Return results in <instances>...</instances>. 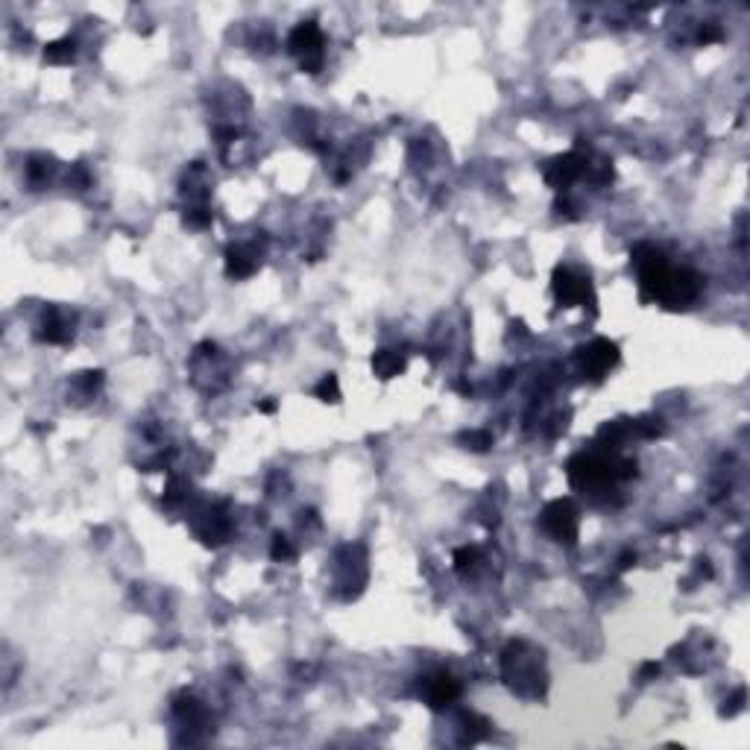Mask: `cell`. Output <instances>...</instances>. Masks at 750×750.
I'll list each match as a JSON object with an SVG mask.
<instances>
[{"mask_svg":"<svg viewBox=\"0 0 750 750\" xmlns=\"http://www.w3.org/2000/svg\"><path fill=\"white\" fill-rule=\"evenodd\" d=\"M633 267L640 276L642 302H659L666 308H686L701 294V276L686 267H671L668 259L651 243H640L633 252Z\"/></svg>","mask_w":750,"mask_h":750,"instance_id":"6da1fadb","label":"cell"},{"mask_svg":"<svg viewBox=\"0 0 750 750\" xmlns=\"http://www.w3.org/2000/svg\"><path fill=\"white\" fill-rule=\"evenodd\" d=\"M501 677L507 686L525 701L543 698L545 692V671L543 651H536L528 642H510L501 654Z\"/></svg>","mask_w":750,"mask_h":750,"instance_id":"7a4b0ae2","label":"cell"},{"mask_svg":"<svg viewBox=\"0 0 750 750\" xmlns=\"http://www.w3.org/2000/svg\"><path fill=\"white\" fill-rule=\"evenodd\" d=\"M636 463L633 461H619V457L607 454H578L569 463V481L578 490H607L615 481L633 478Z\"/></svg>","mask_w":750,"mask_h":750,"instance_id":"3957f363","label":"cell"},{"mask_svg":"<svg viewBox=\"0 0 750 750\" xmlns=\"http://www.w3.org/2000/svg\"><path fill=\"white\" fill-rule=\"evenodd\" d=\"M543 531L551 536L554 543H566L575 545L578 543V531H580V519H578V507L569 499H557L543 510Z\"/></svg>","mask_w":750,"mask_h":750,"instance_id":"277c9868","label":"cell"},{"mask_svg":"<svg viewBox=\"0 0 750 750\" xmlns=\"http://www.w3.org/2000/svg\"><path fill=\"white\" fill-rule=\"evenodd\" d=\"M322 44H326V39H322V32L314 21H302V24L294 27V32H290V39H287L290 53L299 56V65L311 74L322 65Z\"/></svg>","mask_w":750,"mask_h":750,"instance_id":"5b68a950","label":"cell"},{"mask_svg":"<svg viewBox=\"0 0 750 750\" xmlns=\"http://www.w3.org/2000/svg\"><path fill=\"white\" fill-rule=\"evenodd\" d=\"M578 361H580V373L592 378V382H601V378L619 364V346L598 338L589 346H584V349H578Z\"/></svg>","mask_w":750,"mask_h":750,"instance_id":"8992f818","label":"cell"},{"mask_svg":"<svg viewBox=\"0 0 750 750\" xmlns=\"http://www.w3.org/2000/svg\"><path fill=\"white\" fill-rule=\"evenodd\" d=\"M554 296L563 308H572V305H584L589 299L592 302V285L587 276L575 273L572 267H557L554 270Z\"/></svg>","mask_w":750,"mask_h":750,"instance_id":"52a82bcc","label":"cell"},{"mask_svg":"<svg viewBox=\"0 0 750 750\" xmlns=\"http://www.w3.org/2000/svg\"><path fill=\"white\" fill-rule=\"evenodd\" d=\"M419 698L428 703L431 710L440 712L461 698V683H457L449 671H434V675L419 680Z\"/></svg>","mask_w":750,"mask_h":750,"instance_id":"ba28073f","label":"cell"},{"mask_svg":"<svg viewBox=\"0 0 750 750\" xmlns=\"http://www.w3.org/2000/svg\"><path fill=\"white\" fill-rule=\"evenodd\" d=\"M587 173V159L580 153H566L557 155V159L545 167V182L554 188V191H566L569 185L578 182L580 176Z\"/></svg>","mask_w":750,"mask_h":750,"instance_id":"9c48e42d","label":"cell"},{"mask_svg":"<svg viewBox=\"0 0 750 750\" xmlns=\"http://www.w3.org/2000/svg\"><path fill=\"white\" fill-rule=\"evenodd\" d=\"M259 270V252L250 246H229L226 252V273L232 278H246Z\"/></svg>","mask_w":750,"mask_h":750,"instance_id":"30bf717a","label":"cell"},{"mask_svg":"<svg viewBox=\"0 0 750 750\" xmlns=\"http://www.w3.org/2000/svg\"><path fill=\"white\" fill-rule=\"evenodd\" d=\"M373 373L387 382V378H396L399 373H405V361L393 349H378L373 355Z\"/></svg>","mask_w":750,"mask_h":750,"instance_id":"8fae6325","label":"cell"},{"mask_svg":"<svg viewBox=\"0 0 750 750\" xmlns=\"http://www.w3.org/2000/svg\"><path fill=\"white\" fill-rule=\"evenodd\" d=\"M44 331H39V340H48V343H65L71 338V329H68V322L59 320V314L50 308V314L48 320H44Z\"/></svg>","mask_w":750,"mask_h":750,"instance_id":"7c38bea8","label":"cell"},{"mask_svg":"<svg viewBox=\"0 0 750 750\" xmlns=\"http://www.w3.org/2000/svg\"><path fill=\"white\" fill-rule=\"evenodd\" d=\"M74 56H76V44L71 39L50 41L48 48H44V59L50 65H68V62H74Z\"/></svg>","mask_w":750,"mask_h":750,"instance_id":"4fadbf2b","label":"cell"},{"mask_svg":"<svg viewBox=\"0 0 750 750\" xmlns=\"http://www.w3.org/2000/svg\"><path fill=\"white\" fill-rule=\"evenodd\" d=\"M481 563V551L478 548H461V551H454V569H457V575H463L466 572H472V569Z\"/></svg>","mask_w":750,"mask_h":750,"instance_id":"5bb4252c","label":"cell"},{"mask_svg":"<svg viewBox=\"0 0 750 750\" xmlns=\"http://www.w3.org/2000/svg\"><path fill=\"white\" fill-rule=\"evenodd\" d=\"M314 393H317V399H320V401H331V405H338V401H340V387H338V375H331V373H329V375L322 378V382L317 384V390H314Z\"/></svg>","mask_w":750,"mask_h":750,"instance_id":"9a60e30c","label":"cell"},{"mask_svg":"<svg viewBox=\"0 0 750 750\" xmlns=\"http://www.w3.org/2000/svg\"><path fill=\"white\" fill-rule=\"evenodd\" d=\"M463 440L472 443V446H466V449H472V452H487V446H492V440H490L487 431H472V434H466Z\"/></svg>","mask_w":750,"mask_h":750,"instance_id":"2e32d148","label":"cell"},{"mask_svg":"<svg viewBox=\"0 0 750 750\" xmlns=\"http://www.w3.org/2000/svg\"><path fill=\"white\" fill-rule=\"evenodd\" d=\"M273 557H276V560H287V557H294V551H290L287 536H282V534H276V536H273Z\"/></svg>","mask_w":750,"mask_h":750,"instance_id":"e0dca14e","label":"cell"},{"mask_svg":"<svg viewBox=\"0 0 750 750\" xmlns=\"http://www.w3.org/2000/svg\"><path fill=\"white\" fill-rule=\"evenodd\" d=\"M259 410H264V413H273V410H276V401H261Z\"/></svg>","mask_w":750,"mask_h":750,"instance_id":"ac0fdd59","label":"cell"}]
</instances>
